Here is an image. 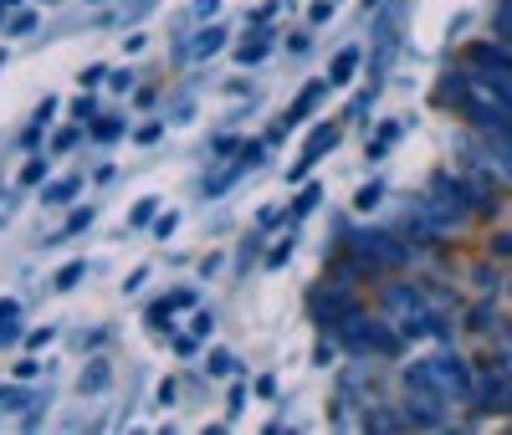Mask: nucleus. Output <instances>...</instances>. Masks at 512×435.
I'll return each mask as SVG.
<instances>
[{
	"label": "nucleus",
	"instance_id": "f257e3e1",
	"mask_svg": "<svg viewBox=\"0 0 512 435\" xmlns=\"http://www.w3.org/2000/svg\"><path fill=\"white\" fill-rule=\"evenodd\" d=\"M405 389H431V395H441L451 405H466L477 395V374L461 354H436V359H420L405 369Z\"/></svg>",
	"mask_w": 512,
	"mask_h": 435
},
{
	"label": "nucleus",
	"instance_id": "f03ea898",
	"mask_svg": "<svg viewBox=\"0 0 512 435\" xmlns=\"http://www.w3.org/2000/svg\"><path fill=\"white\" fill-rule=\"evenodd\" d=\"M384 318H390L405 338H451V328L441 323V313L410 282H390V287H384Z\"/></svg>",
	"mask_w": 512,
	"mask_h": 435
},
{
	"label": "nucleus",
	"instance_id": "7ed1b4c3",
	"mask_svg": "<svg viewBox=\"0 0 512 435\" xmlns=\"http://www.w3.org/2000/svg\"><path fill=\"white\" fill-rule=\"evenodd\" d=\"M420 205L431 210V215H436V221H441L446 231H461V226L477 215V205H472V190H466V180H461V174H451V169L431 174V185H425Z\"/></svg>",
	"mask_w": 512,
	"mask_h": 435
},
{
	"label": "nucleus",
	"instance_id": "20e7f679",
	"mask_svg": "<svg viewBox=\"0 0 512 435\" xmlns=\"http://www.w3.org/2000/svg\"><path fill=\"white\" fill-rule=\"evenodd\" d=\"M333 333H338V343H344V348H354V354H379V359L400 354V338H405L390 318H369V313H349Z\"/></svg>",
	"mask_w": 512,
	"mask_h": 435
},
{
	"label": "nucleus",
	"instance_id": "39448f33",
	"mask_svg": "<svg viewBox=\"0 0 512 435\" xmlns=\"http://www.w3.org/2000/svg\"><path fill=\"white\" fill-rule=\"evenodd\" d=\"M349 251L364 256L374 272H395V267H405V261H410V246L395 231H354L349 236Z\"/></svg>",
	"mask_w": 512,
	"mask_h": 435
},
{
	"label": "nucleus",
	"instance_id": "423d86ee",
	"mask_svg": "<svg viewBox=\"0 0 512 435\" xmlns=\"http://www.w3.org/2000/svg\"><path fill=\"white\" fill-rule=\"evenodd\" d=\"M466 149L477 154L472 164L487 169L497 185H512V139H502V134H482V128H477V139L466 144Z\"/></svg>",
	"mask_w": 512,
	"mask_h": 435
},
{
	"label": "nucleus",
	"instance_id": "0eeeda50",
	"mask_svg": "<svg viewBox=\"0 0 512 435\" xmlns=\"http://www.w3.org/2000/svg\"><path fill=\"white\" fill-rule=\"evenodd\" d=\"M338 139H344V128H338V123H318L313 134H308V144H303V154H297V164L287 169V185H303L308 169H313L328 149H338Z\"/></svg>",
	"mask_w": 512,
	"mask_h": 435
},
{
	"label": "nucleus",
	"instance_id": "6e6552de",
	"mask_svg": "<svg viewBox=\"0 0 512 435\" xmlns=\"http://www.w3.org/2000/svg\"><path fill=\"white\" fill-rule=\"evenodd\" d=\"M405 415H410V425H425V430H441L446 420H451V400H441V395H431V389H405Z\"/></svg>",
	"mask_w": 512,
	"mask_h": 435
},
{
	"label": "nucleus",
	"instance_id": "1a4fd4ad",
	"mask_svg": "<svg viewBox=\"0 0 512 435\" xmlns=\"http://www.w3.org/2000/svg\"><path fill=\"white\" fill-rule=\"evenodd\" d=\"M477 400H482V410H492V415H512V364H497V369L482 379Z\"/></svg>",
	"mask_w": 512,
	"mask_h": 435
},
{
	"label": "nucleus",
	"instance_id": "9d476101",
	"mask_svg": "<svg viewBox=\"0 0 512 435\" xmlns=\"http://www.w3.org/2000/svg\"><path fill=\"white\" fill-rule=\"evenodd\" d=\"M349 313H359V302L344 292V282H338L333 292H318V297H313V318H318V328H338Z\"/></svg>",
	"mask_w": 512,
	"mask_h": 435
},
{
	"label": "nucleus",
	"instance_id": "9b49d317",
	"mask_svg": "<svg viewBox=\"0 0 512 435\" xmlns=\"http://www.w3.org/2000/svg\"><path fill=\"white\" fill-rule=\"evenodd\" d=\"M405 236H415L420 246H441V241H446L451 231H446V226L436 221V215H431V210H425V205L415 200V205L405 210Z\"/></svg>",
	"mask_w": 512,
	"mask_h": 435
},
{
	"label": "nucleus",
	"instance_id": "f8f14e48",
	"mask_svg": "<svg viewBox=\"0 0 512 435\" xmlns=\"http://www.w3.org/2000/svg\"><path fill=\"white\" fill-rule=\"evenodd\" d=\"M328 87H333L328 77H313V82L303 87V93L292 98V108L282 113V128H297V123H303V118H308V113H313V108H318V103L328 98Z\"/></svg>",
	"mask_w": 512,
	"mask_h": 435
},
{
	"label": "nucleus",
	"instance_id": "ddd939ff",
	"mask_svg": "<svg viewBox=\"0 0 512 435\" xmlns=\"http://www.w3.org/2000/svg\"><path fill=\"white\" fill-rule=\"evenodd\" d=\"M354 72H359V47H344L333 57V67H328V82L344 87V82H354Z\"/></svg>",
	"mask_w": 512,
	"mask_h": 435
},
{
	"label": "nucleus",
	"instance_id": "4468645a",
	"mask_svg": "<svg viewBox=\"0 0 512 435\" xmlns=\"http://www.w3.org/2000/svg\"><path fill=\"white\" fill-rule=\"evenodd\" d=\"M221 47H226V31H221V26H205V31L190 41V52H195V57H216Z\"/></svg>",
	"mask_w": 512,
	"mask_h": 435
},
{
	"label": "nucleus",
	"instance_id": "2eb2a0df",
	"mask_svg": "<svg viewBox=\"0 0 512 435\" xmlns=\"http://www.w3.org/2000/svg\"><path fill=\"white\" fill-rule=\"evenodd\" d=\"M77 190H82V180H77V174H67V180H57V185L41 190V205H67Z\"/></svg>",
	"mask_w": 512,
	"mask_h": 435
},
{
	"label": "nucleus",
	"instance_id": "dca6fc26",
	"mask_svg": "<svg viewBox=\"0 0 512 435\" xmlns=\"http://www.w3.org/2000/svg\"><path fill=\"white\" fill-rule=\"evenodd\" d=\"M318 200H323V185H303V190H297V200H292V210H287V221H303V215H313Z\"/></svg>",
	"mask_w": 512,
	"mask_h": 435
},
{
	"label": "nucleus",
	"instance_id": "f3484780",
	"mask_svg": "<svg viewBox=\"0 0 512 435\" xmlns=\"http://www.w3.org/2000/svg\"><path fill=\"white\" fill-rule=\"evenodd\" d=\"M267 52H272V31H262V36H251V41H241V47H236L241 67H246V62H262Z\"/></svg>",
	"mask_w": 512,
	"mask_h": 435
},
{
	"label": "nucleus",
	"instance_id": "a211bd4d",
	"mask_svg": "<svg viewBox=\"0 0 512 435\" xmlns=\"http://www.w3.org/2000/svg\"><path fill=\"white\" fill-rule=\"evenodd\" d=\"M108 384H113V369L103 359H93L88 369H82V389H88V395H98V389H108Z\"/></svg>",
	"mask_w": 512,
	"mask_h": 435
},
{
	"label": "nucleus",
	"instance_id": "6ab92c4d",
	"mask_svg": "<svg viewBox=\"0 0 512 435\" xmlns=\"http://www.w3.org/2000/svg\"><path fill=\"white\" fill-rule=\"evenodd\" d=\"M400 139V123H384L379 128V134L369 139V149H364V159H384V154H390V144Z\"/></svg>",
	"mask_w": 512,
	"mask_h": 435
},
{
	"label": "nucleus",
	"instance_id": "aec40b11",
	"mask_svg": "<svg viewBox=\"0 0 512 435\" xmlns=\"http://www.w3.org/2000/svg\"><path fill=\"white\" fill-rule=\"evenodd\" d=\"M364 425H369V430H400V425H410V415H405V410H400V415H395V410H369Z\"/></svg>",
	"mask_w": 512,
	"mask_h": 435
},
{
	"label": "nucleus",
	"instance_id": "412c9836",
	"mask_svg": "<svg viewBox=\"0 0 512 435\" xmlns=\"http://www.w3.org/2000/svg\"><path fill=\"white\" fill-rule=\"evenodd\" d=\"M82 277H88V261H67V267L57 272V292H72Z\"/></svg>",
	"mask_w": 512,
	"mask_h": 435
},
{
	"label": "nucleus",
	"instance_id": "4be33fe9",
	"mask_svg": "<svg viewBox=\"0 0 512 435\" xmlns=\"http://www.w3.org/2000/svg\"><path fill=\"white\" fill-rule=\"evenodd\" d=\"M466 328L492 333V328H497V308H492V302H477V308H472V323H466Z\"/></svg>",
	"mask_w": 512,
	"mask_h": 435
},
{
	"label": "nucleus",
	"instance_id": "5701e85b",
	"mask_svg": "<svg viewBox=\"0 0 512 435\" xmlns=\"http://www.w3.org/2000/svg\"><path fill=\"white\" fill-rule=\"evenodd\" d=\"M492 26H497L502 41H512V0H502V6L492 11Z\"/></svg>",
	"mask_w": 512,
	"mask_h": 435
},
{
	"label": "nucleus",
	"instance_id": "b1692460",
	"mask_svg": "<svg viewBox=\"0 0 512 435\" xmlns=\"http://www.w3.org/2000/svg\"><path fill=\"white\" fill-rule=\"evenodd\" d=\"M118 134H123V118H98L93 123V139H103V144H113Z\"/></svg>",
	"mask_w": 512,
	"mask_h": 435
},
{
	"label": "nucleus",
	"instance_id": "393cba45",
	"mask_svg": "<svg viewBox=\"0 0 512 435\" xmlns=\"http://www.w3.org/2000/svg\"><path fill=\"white\" fill-rule=\"evenodd\" d=\"M0 400H6V410H26L31 405V395H26V389H16V384H0Z\"/></svg>",
	"mask_w": 512,
	"mask_h": 435
},
{
	"label": "nucleus",
	"instance_id": "a878e982",
	"mask_svg": "<svg viewBox=\"0 0 512 435\" xmlns=\"http://www.w3.org/2000/svg\"><path fill=\"white\" fill-rule=\"evenodd\" d=\"M154 215H159V200L149 195V200H139V205H134V215H128V221H134V226H149Z\"/></svg>",
	"mask_w": 512,
	"mask_h": 435
},
{
	"label": "nucleus",
	"instance_id": "bb28decb",
	"mask_svg": "<svg viewBox=\"0 0 512 435\" xmlns=\"http://www.w3.org/2000/svg\"><path fill=\"white\" fill-rule=\"evenodd\" d=\"M47 180V159H31V164H21V185H41Z\"/></svg>",
	"mask_w": 512,
	"mask_h": 435
},
{
	"label": "nucleus",
	"instance_id": "cd10ccee",
	"mask_svg": "<svg viewBox=\"0 0 512 435\" xmlns=\"http://www.w3.org/2000/svg\"><path fill=\"white\" fill-rule=\"evenodd\" d=\"M175 226H180V215H175V210L154 215V236H159V241H164V236H175Z\"/></svg>",
	"mask_w": 512,
	"mask_h": 435
},
{
	"label": "nucleus",
	"instance_id": "c85d7f7f",
	"mask_svg": "<svg viewBox=\"0 0 512 435\" xmlns=\"http://www.w3.org/2000/svg\"><path fill=\"white\" fill-rule=\"evenodd\" d=\"M210 374H216V379H226V374H236V359L226 354V348H221V354H210Z\"/></svg>",
	"mask_w": 512,
	"mask_h": 435
},
{
	"label": "nucleus",
	"instance_id": "c756f323",
	"mask_svg": "<svg viewBox=\"0 0 512 435\" xmlns=\"http://www.w3.org/2000/svg\"><path fill=\"white\" fill-rule=\"evenodd\" d=\"M379 200H384V185H364V190L354 195V205H359V210H374Z\"/></svg>",
	"mask_w": 512,
	"mask_h": 435
},
{
	"label": "nucleus",
	"instance_id": "7c9ffc66",
	"mask_svg": "<svg viewBox=\"0 0 512 435\" xmlns=\"http://www.w3.org/2000/svg\"><path fill=\"white\" fill-rule=\"evenodd\" d=\"M77 82H82V87H88V93H93V87H103V82H108V67H103V62H93V67L82 72Z\"/></svg>",
	"mask_w": 512,
	"mask_h": 435
},
{
	"label": "nucleus",
	"instance_id": "2f4dec72",
	"mask_svg": "<svg viewBox=\"0 0 512 435\" xmlns=\"http://www.w3.org/2000/svg\"><path fill=\"white\" fill-rule=\"evenodd\" d=\"M52 338H57V328H36V333H26V348H31V354H41Z\"/></svg>",
	"mask_w": 512,
	"mask_h": 435
},
{
	"label": "nucleus",
	"instance_id": "473e14b6",
	"mask_svg": "<svg viewBox=\"0 0 512 435\" xmlns=\"http://www.w3.org/2000/svg\"><path fill=\"white\" fill-rule=\"evenodd\" d=\"M287 256H292V236H282V241H277V246L267 251V267H282Z\"/></svg>",
	"mask_w": 512,
	"mask_h": 435
},
{
	"label": "nucleus",
	"instance_id": "72a5a7b5",
	"mask_svg": "<svg viewBox=\"0 0 512 435\" xmlns=\"http://www.w3.org/2000/svg\"><path fill=\"white\" fill-rule=\"evenodd\" d=\"M369 103H374V87H369V93H359V98L349 103V118H354V123H364V113H369Z\"/></svg>",
	"mask_w": 512,
	"mask_h": 435
},
{
	"label": "nucleus",
	"instance_id": "f704fd0d",
	"mask_svg": "<svg viewBox=\"0 0 512 435\" xmlns=\"http://www.w3.org/2000/svg\"><path fill=\"white\" fill-rule=\"evenodd\" d=\"M72 118H77V123H82V118H98V103H93L88 93H82V98L72 103Z\"/></svg>",
	"mask_w": 512,
	"mask_h": 435
},
{
	"label": "nucleus",
	"instance_id": "c9c22d12",
	"mask_svg": "<svg viewBox=\"0 0 512 435\" xmlns=\"http://www.w3.org/2000/svg\"><path fill=\"white\" fill-rule=\"evenodd\" d=\"M26 31H36V11H21V16H11V36H26Z\"/></svg>",
	"mask_w": 512,
	"mask_h": 435
},
{
	"label": "nucleus",
	"instance_id": "e433bc0d",
	"mask_svg": "<svg viewBox=\"0 0 512 435\" xmlns=\"http://www.w3.org/2000/svg\"><path fill=\"white\" fill-rule=\"evenodd\" d=\"M149 323H154V328H164V333L175 328V323H169V302H154V308H149Z\"/></svg>",
	"mask_w": 512,
	"mask_h": 435
},
{
	"label": "nucleus",
	"instance_id": "4c0bfd02",
	"mask_svg": "<svg viewBox=\"0 0 512 435\" xmlns=\"http://www.w3.org/2000/svg\"><path fill=\"white\" fill-rule=\"evenodd\" d=\"M256 256H262V246H256V236H251V241L241 246V256H236V267L246 272V267H251V261H256Z\"/></svg>",
	"mask_w": 512,
	"mask_h": 435
},
{
	"label": "nucleus",
	"instance_id": "58836bf2",
	"mask_svg": "<svg viewBox=\"0 0 512 435\" xmlns=\"http://www.w3.org/2000/svg\"><path fill=\"white\" fill-rule=\"evenodd\" d=\"M72 144H77V128H62V134H57V139H52V149H57V154H67V149H72Z\"/></svg>",
	"mask_w": 512,
	"mask_h": 435
},
{
	"label": "nucleus",
	"instance_id": "ea45409f",
	"mask_svg": "<svg viewBox=\"0 0 512 435\" xmlns=\"http://www.w3.org/2000/svg\"><path fill=\"white\" fill-rule=\"evenodd\" d=\"M164 302H169V308H190V302H195V292H190V287H180V292H169Z\"/></svg>",
	"mask_w": 512,
	"mask_h": 435
},
{
	"label": "nucleus",
	"instance_id": "a19ab883",
	"mask_svg": "<svg viewBox=\"0 0 512 435\" xmlns=\"http://www.w3.org/2000/svg\"><path fill=\"white\" fill-rule=\"evenodd\" d=\"M190 328H195L200 338H210V328H216V318H210V313H195V318H190Z\"/></svg>",
	"mask_w": 512,
	"mask_h": 435
},
{
	"label": "nucleus",
	"instance_id": "79ce46f5",
	"mask_svg": "<svg viewBox=\"0 0 512 435\" xmlns=\"http://www.w3.org/2000/svg\"><path fill=\"white\" fill-rule=\"evenodd\" d=\"M195 348H200V333H190V338H175V354H185V359H190Z\"/></svg>",
	"mask_w": 512,
	"mask_h": 435
},
{
	"label": "nucleus",
	"instance_id": "37998d69",
	"mask_svg": "<svg viewBox=\"0 0 512 435\" xmlns=\"http://www.w3.org/2000/svg\"><path fill=\"white\" fill-rule=\"evenodd\" d=\"M241 405H246V384H236V389H231V405H226V410H231V420L241 415Z\"/></svg>",
	"mask_w": 512,
	"mask_h": 435
},
{
	"label": "nucleus",
	"instance_id": "c03bdc74",
	"mask_svg": "<svg viewBox=\"0 0 512 435\" xmlns=\"http://www.w3.org/2000/svg\"><path fill=\"white\" fill-rule=\"evenodd\" d=\"M159 134H164V123H144V128H139V144H154Z\"/></svg>",
	"mask_w": 512,
	"mask_h": 435
},
{
	"label": "nucleus",
	"instance_id": "a18cd8bd",
	"mask_svg": "<svg viewBox=\"0 0 512 435\" xmlns=\"http://www.w3.org/2000/svg\"><path fill=\"white\" fill-rule=\"evenodd\" d=\"M216 11H221V0H195V16H200V21L216 16Z\"/></svg>",
	"mask_w": 512,
	"mask_h": 435
},
{
	"label": "nucleus",
	"instance_id": "49530a36",
	"mask_svg": "<svg viewBox=\"0 0 512 435\" xmlns=\"http://www.w3.org/2000/svg\"><path fill=\"white\" fill-rule=\"evenodd\" d=\"M333 16V0H318V6H313V26H323Z\"/></svg>",
	"mask_w": 512,
	"mask_h": 435
},
{
	"label": "nucleus",
	"instance_id": "de8ad7c7",
	"mask_svg": "<svg viewBox=\"0 0 512 435\" xmlns=\"http://www.w3.org/2000/svg\"><path fill=\"white\" fill-rule=\"evenodd\" d=\"M144 282H149V267H139V272H134V277H128V282H123V292H139V287H144Z\"/></svg>",
	"mask_w": 512,
	"mask_h": 435
},
{
	"label": "nucleus",
	"instance_id": "09e8293b",
	"mask_svg": "<svg viewBox=\"0 0 512 435\" xmlns=\"http://www.w3.org/2000/svg\"><path fill=\"white\" fill-rule=\"evenodd\" d=\"M256 395H267V400H272V395H277V379H272V374H262V379H256Z\"/></svg>",
	"mask_w": 512,
	"mask_h": 435
},
{
	"label": "nucleus",
	"instance_id": "8fccbe9b",
	"mask_svg": "<svg viewBox=\"0 0 512 435\" xmlns=\"http://www.w3.org/2000/svg\"><path fill=\"white\" fill-rule=\"evenodd\" d=\"M108 82H113V87H118V93H128V87H134V72H113V77H108Z\"/></svg>",
	"mask_w": 512,
	"mask_h": 435
},
{
	"label": "nucleus",
	"instance_id": "3c124183",
	"mask_svg": "<svg viewBox=\"0 0 512 435\" xmlns=\"http://www.w3.org/2000/svg\"><path fill=\"white\" fill-rule=\"evenodd\" d=\"M16 313H21V308H16V302H11V297H6V302H0V328H6V323H11Z\"/></svg>",
	"mask_w": 512,
	"mask_h": 435
},
{
	"label": "nucleus",
	"instance_id": "603ef678",
	"mask_svg": "<svg viewBox=\"0 0 512 435\" xmlns=\"http://www.w3.org/2000/svg\"><path fill=\"white\" fill-rule=\"evenodd\" d=\"M236 149H241V144H236L231 134H221V139H216V154H236Z\"/></svg>",
	"mask_w": 512,
	"mask_h": 435
},
{
	"label": "nucleus",
	"instance_id": "864d4df0",
	"mask_svg": "<svg viewBox=\"0 0 512 435\" xmlns=\"http://www.w3.org/2000/svg\"><path fill=\"white\" fill-rule=\"evenodd\" d=\"M492 256H512V236H497L492 241Z\"/></svg>",
	"mask_w": 512,
	"mask_h": 435
},
{
	"label": "nucleus",
	"instance_id": "5fc2aeb1",
	"mask_svg": "<svg viewBox=\"0 0 512 435\" xmlns=\"http://www.w3.org/2000/svg\"><path fill=\"white\" fill-rule=\"evenodd\" d=\"M6 11H11V6H6V0H0V21H6Z\"/></svg>",
	"mask_w": 512,
	"mask_h": 435
},
{
	"label": "nucleus",
	"instance_id": "6e6d98bb",
	"mask_svg": "<svg viewBox=\"0 0 512 435\" xmlns=\"http://www.w3.org/2000/svg\"><path fill=\"white\" fill-rule=\"evenodd\" d=\"M88 6H103V0H88Z\"/></svg>",
	"mask_w": 512,
	"mask_h": 435
},
{
	"label": "nucleus",
	"instance_id": "4d7b16f0",
	"mask_svg": "<svg viewBox=\"0 0 512 435\" xmlns=\"http://www.w3.org/2000/svg\"><path fill=\"white\" fill-rule=\"evenodd\" d=\"M0 67H6V52H0Z\"/></svg>",
	"mask_w": 512,
	"mask_h": 435
}]
</instances>
